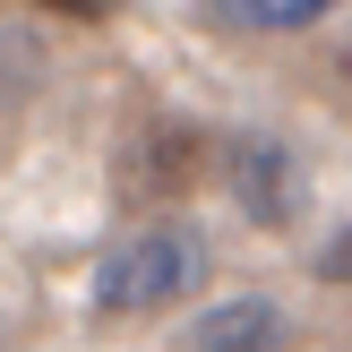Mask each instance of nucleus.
Returning <instances> with one entry per match:
<instances>
[{"label": "nucleus", "instance_id": "1", "mask_svg": "<svg viewBox=\"0 0 352 352\" xmlns=\"http://www.w3.org/2000/svg\"><path fill=\"white\" fill-rule=\"evenodd\" d=\"M198 275H206V250L181 223H155V232H138L129 250H112L95 267V309L138 318V309H164V301H181V292H198Z\"/></svg>", "mask_w": 352, "mask_h": 352}, {"label": "nucleus", "instance_id": "2", "mask_svg": "<svg viewBox=\"0 0 352 352\" xmlns=\"http://www.w3.org/2000/svg\"><path fill=\"white\" fill-rule=\"evenodd\" d=\"M232 198L250 206L258 223H292L301 215V155H284L275 138L232 146Z\"/></svg>", "mask_w": 352, "mask_h": 352}, {"label": "nucleus", "instance_id": "3", "mask_svg": "<svg viewBox=\"0 0 352 352\" xmlns=\"http://www.w3.org/2000/svg\"><path fill=\"white\" fill-rule=\"evenodd\" d=\"M189 344H198V352H284L292 327H284V309H275V301L232 292L223 309H206V318H198V336H189Z\"/></svg>", "mask_w": 352, "mask_h": 352}, {"label": "nucleus", "instance_id": "4", "mask_svg": "<svg viewBox=\"0 0 352 352\" xmlns=\"http://www.w3.org/2000/svg\"><path fill=\"white\" fill-rule=\"evenodd\" d=\"M232 26H309V17H327L336 0H215Z\"/></svg>", "mask_w": 352, "mask_h": 352}, {"label": "nucleus", "instance_id": "5", "mask_svg": "<svg viewBox=\"0 0 352 352\" xmlns=\"http://www.w3.org/2000/svg\"><path fill=\"white\" fill-rule=\"evenodd\" d=\"M43 9H52V17H112L120 0H43Z\"/></svg>", "mask_w": 352, "mask_h": 352}, {"label": "nucleus", "instance_id": "6", "mask_svg": "<svg viewBox=\"0 0 352 352\" xmlns=\"http://www.w3.org/2000/svg\"><path fill=\"white\" fill-rule=\"evenodd\" d=\"M327 275H352V232L336 241V250H327Z\"/></svg>", "mask_w": 352, "mask_h": 352}]
</instances>
